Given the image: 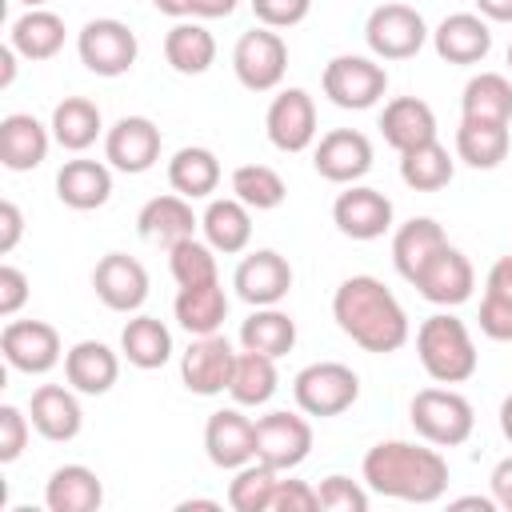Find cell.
<instances>
[{"label":"cell","mask_w":512,"mask_h":512,"mask_svg":"<svg viewBox=\"0 0 512 512\" xmlns=\"http://www.w3.org/2000/svg\"><path fill=\"white\" fill-rule=\"evenodd\" d=\"M408 420H412L416 436L436 448H456L476 428L472 400L460 396L456 388H420L408 404Z\"/></svg>","instance_id":"cell-4"},{"label":"cell","mask_w":512,"mask_h":512,"mask_svg":"<svg viewBox=\"0 0 512 512\" xmlns=\"http://www.w3.org/2000/svg\"><path fill=\"white\" fill-rule=\"evenodd\" d=\"M280 472L268 468L264 460H248L236 468V476L228 480V504L236 512H272V492H276Z\"/></svg>","instance_id":"cell-43"},{"label":"cell","mask_w":512,"mask_h":512,"mask_svg":"<svg viewBox=\"0 0 512 512\" xmlns=\"http://www.w3.org/2000/svg\"><path fill=\"white\" fill-rule=\"evenodd\" d=\"M488 488H492L496 504L512 512V456H504V460L492 468V476H488Z\"/></svg>","instance_id":"cell-52"},{"label":"cell","mask_w":512,"mask_h":512,"mask_svg":"<svg viewBox=\"0 0 512 512\" xmlns=\"http://www.w3.org/2000/svg\"><path fill=\"white\" fill-rule=\"evenodd\" d=\"M32 436V416H24L16 404H0V464L20 460Z\"/></svg>","instance_id":"cell-46"},{"label":"cell","mask_w":512,"mask_h":512,"mask_svg":"<svg viewBox=\"0 0 512 512\" xmlns=\"http://www.w3.org/2000/svg\"><path fill=\"white\" fill-rule=\"evenodd\" d=\"M428 36L432 32L412 4H380L364 20V40L376 60H412Z\"/></svg>","instance_id":"cell-8"},{"label":"cell","mask_w":512,"mask_h":512,"mask_svg":"<svg viewBox=\"0 0 512 512\" xmlns=\"http://www.w3.org/2000/svg\"><path fill=\"white\" fill-rule=\"evenodd\" d=\"M252 4V16L264 24V28H296L300 20H308L312 12V0H248Z\"/></svg>","instance_id":"cell-48"},{"label":"cell","mask_w":512,"mask_h":512,"mask_svg":"<svg viewBox=\"0 0 512 512\" xmlns=\"http://www.w3.org/2000/svg\"><path fill=\"white\" fill-rule=\"evenodd\" d=\"M232 196L244 200L252 212H272V208L284 204L288 184H284V176H280L276 168H268V164H240V168L232 172Z\"/></svg>","instance_id":"cell-42"},{"label":"cell","mask_w":512,"mask_h":512,"mask_svg":"<svg viewBox=\"0 0 512 512\" xmlns=\"http://www.w3.org/2000/svg\"><path fill=\"white\" fill-rule=\"evenodd\" d=\"M204 456L224 472H236L240 464L256 460V420H248L240 404L216 408L204 424Z\"/></svg>","instance_id":"cell-19"},{"label":"cell","mask_w":512,"mask_h":512,"mask_svg":"<svg viewBox=\"0 0 512 512\" xmlns=\"http://www.w3.org/2000/svg\"><path fill=\"white\" fill-rule=\"evenodd\" d=\"M104 504V484L88 464H60L44 484L48 512H96Z\"/></svg>","instance_id":"cell-29"},{"label":"cell","mask_w":512,"mask_h":512,"mask_svg":"<svg viewBox=\"0 0 512 512\" xmlns=\"http://www.w3.org/2000/svg\"><path fill=\"white\" fill-rule=\"evenodd\" d=\"M264 132L276 152H304L316 144V100L304 88H280L264 112Z\"/></svg>","instance_id":"cell-14"},{"label":"cell","mask_w":512,"mask_h":512,"mask_svg":"<svg viewBox=\"0 0 512 512\" xmlns=\"http://www.w3.org/2000/svg\"><path fill=\"white\" fill-rule=\"evenodd\" d=\"M192 508H208V512H216L220 504H216V500H180V512H192Z\"/></svg>","instance_id":"cell-60"},{"label":"cell","mask_w":512,"mask_h":512,"mask_svg":"<svg viewBox=\"0 0 512 512\" xmlns=\"http://www.w3.org/2000/svg\"><path fill=\"white\" fill-rule=\"evenodd\" d=\"M112 196V164L108 160H88V156H76V160H64L60 172H56V200L72 212H92V208H104Z\"/></svg>","instance_id":"cell-22"},{"label":"cell","mask_w":512,"mask_h":512,"mask_svg":"<svg viewBox=\"0 0 512 512\" xmlns=\"http://www.w3.org/2000/svg\"><path fill=\"white\" fill-rule=\"evenodd\" d=\"M432 48L448 64H480L492 52V28L480 12H452L432 28Z\"/></svg>","instance_id":"cell-23"},{"label":"cell","mask_w":512,"mask_h":512,"mask_svg":"<svg viewBox=\"0 0 512 512\" xmlns=\"http://www.w3.org/2000/svg\"><path fill=\"white\" fill-rule=\"evenodd\" d=\"M380 132L396 152H408L416 144L436 140V112L420 96H396L380 112Z\"/></svg>","instance_id":"cell-27"},{"label":"cell","mask_w":512,"mask_h":512,"mask_svg":"<svg viewBox=\"0 0 512 512\" xmlns=\"http://www.w3.org/2000/svg\"><path fill=\"white\" fill-rule=\"evenodd\" d=\"M320 88H324V96L336 108L364 112V108H372V104L384 100V92H388V68L376 56H352V52H344V56H332L324 64Z\"/></svg>","instance_id":"cell-6"},{"label":"cell","mask_w":512,"mask_h":512,"mask_svg":"<svg viewBox=\"0 0 512 512\" xmlns=\"http://www.w3.org/2000/svg\"><path fill=\"white\" fill-rule=\"evenodd\" d=\"M488 292H500V296L512 300V252L500 256V260L488 268Z\"/></svg>","instance_id":"cell-53"},{"label":"cell","mask_w":512,"mask_h":512,"mask_svg":"<svg viewBox=\"0 0 512 512\" xmlns=\"http://www.w3.org/2000/svg\"><path fill=\"white\" fill-rule=\"evenodd\" d=\"M316 500L324 512H368V484L332 472L316 484Z\"/></svg>","instance_id":"cell-45"},{"label":"cell","mask_w":512,"mask_h":512,"mask_svg":"<svg viewBox=\"0 0 512 512\" xmlns=\"http://www.w3.org/2000/svg\"><path fill=\"white\" fill-rule=\"evenodd\" d=\"M508 72H512V44H508Z\"/></svg>","instance_id":"cell-62"},{"label":"cell","mask_w":512,"mask_h":512,"mask_svg":"<svg viewBox=\"0 0 512 512\" xmlns=\"http://www.w3.org/2000/svg\"><path fill=\"white\" fill-rule=\"evenodd\" d=\"M28 416H32V428L52 440V444H68L80 436L84 428V408H80V392L72 384H40L32 392V404H28Z\"/></svg>","instance_id":"cell-21"},{"label":"cell","mask_w":512,"mask_h":512,"mask_svg":"<svg viewBox=\"0 0 512 512\" xmlns=\"http://www.w3.org/2000/svg\"><path fill=\"white\" fill-rule=\"evenodd\" d=\"M52 128L40 124L32 112H8L0 120V164L8 172H32L48 160Z\"/></svg>","instance_id":"cell-24"},{"label":"cell","mask_w":512,"mask_h":512,"mask_svg":"<svg viewBox=\"0 0 512 512\" xmlns=\"http://www.w3.org/2000/svg\"><path fill=\"white\" fill-rule=\"evenodd\" d=\"M276 388H280L276 360L264 356V352L240 348L236 352V368H232V384H228L232 404H240V408H264L276 396Z\"/></svg>","instance_id":"cell-38"},{"label":"cell","mask_w":512,"mask_h":512,"mask_svg":"<svg viewBox=\"0 0 512 512\" xmlns=\"http://www.w3.org/2000/svg\"><path fill=\"white\" fill-rule=\"evenodd\" d=\"M412 284H416V292H420L428 304H436V308H456V304L472 300L476 272H472V260H468L460 248L444 244V248L424 264V272H420Z\"/></svg>","instance_id":"cell-20"},{"label":"cell","mask_w":512,"mask_h":512,"mask_svg":"<svg viewBox=\"0 0 512 512\" xmlns=\"http://www.w3.org/2000/svg\"><path fill=\"white\" fill-rule=\"evenodd\" d=\"M240 8V0H192V20H220L232 16Z\"/></svg>","instance_id":"cell-54"},{"label":"cell","mask_w":512,"mask_h":512,"mask_svg":"<svg viewBox=\"0 0 512 512\" xmlns=\"http://www.w3.org/2000/svg\"><path fill=\"white\" fill-rule=\"evenodd\" d=\"M416 356L436 384H464L476 376V364H480L468 324L452 312H432L416 328Z\"/></svg>","instance_id":"cell-3"},{"label":"cell","mask_w":512,"mask_h":512,"mask_svg":"<svg viewBox=\"0 0 512 512\" xmlns=\"http://www.w3.org/2000/svg\"><path fill=\"white\" fill-rule=\"evenodd\" d=\"M240 348L280 360V356H288L296 348V320L280 304L252 308L248 320H240Z\"/></svg>","instance_id":"cell-35"},{"label":"cell","mask_w":512,"mask_h":512,"mask_svg":"<svg viewBox=\"0 0 512 512\" xmlns=\"http://www.w3.org/2000/svg\"><path fill=\"white\" fill-rule=\"evenodd\" d=\"M232 72L248 92H272L288 72V44L276 28H248L232 48Z\"/></svg>","instance_id":"cell-9"},{"label":"cell","mask_w":512,"mask_h":512,"mask_svg":"<svg viewBox=\"0 0 512 512\" xmlns=\"http://www.w3.org/2000/svg\"><path fill=\"white\" fill-rule=\"evenodd\" d=\"M316 508H320V500L308 480H276L272 512H316Z\"/></svg>","instance_id":"cell-49"},{"label":"cell","mask_w":512,"mask_h":512,"mask_svg":"<svg viewBox=\"0 0 512 512\" xmlns=\"http://www.w3.org/2000/svg\"><path fill=\"white\" fill-rule=\"evenodd\" d=\"M16 4H24V8H44L48 0H16Z\"/></svg>","instance_id":"cell-61"},{"label":"cell","mask_w":512,"mask_h":512,"mask_svg":"<svg viewBox=\"0 0 512 512\" xmlns=\"http://www.w3.org/2000/svg\"><path fill=\"white\" fill-rule=\"evenodd\" d=\"M476 12L488 24H512V0H476Z\"/></svg>","instance_id":"cell-55"},{"label":"cell","mask_w":512,"mask_h":512,"mask_svg":"<svg viewBox=\"0 0 512 512\" xmlns=\"http://www.w3.org/2000/svg\"><path fill=\"white\" fill-rule=\"evenodd\" d=\"M460 116L468 120H512V80L504 72H476L460 92Z\"/></svg>","instance_id":"cell-40"},{"label":"cell","mask_w":512,"mask_h":512,"mask_svg":"<svg viewBox=\"0 0 512 512\" xmlns=\"http://www.w3.org/2000/svg\"><path fill=\"white\" fill-rule=\"evenodd\" d=\"M64 36H68L64 20H60L56 12H48V8H28V12L16 16L12 28H8V44H12L24 60H32V64L52 60V56L64 48Z\"/></svg>","instance_id":"cell-33"},{"label":"cell","mask_w":512,"mask_h":512,"mask_svg":"<svg viewBox=\"0 0 512 512\" xmlns=\"http://www.w3.org/2000/svg\"><path fill=\"white\" fill-rule=\"evenodd\" d=\"M452 176H456V160L448 156V148L440 140H428V144L400 152V180L412 192H440L452 184Z\"/></svg>","instance_id":"cell-41"},{"label":"cell","mask_w":512,"mask_h":512,"mask_svg":"<svg viewBox=\"0 0 512 512\" xmlns=\"http://www.w3.org/2000/svg\"><path fill=\"white\" fill-rule=\"evenodd\" d=\"M392 216V200L368 184H344V192L332 200V224L348 240H380L392 228Z\"/></svg>","instance_id":"cell-16"},{"label":"cell","mask_w":512,"mask_h":512,"mask_svg":"<svg viewBox=\"0 0 512 512\" xmlns=\"http://www.w3.org/2000/svg\"><path fill=\"white\" fill-rule=\"evenodd\" d=\"M160 144H164V136L148 116H120L104 132V160L116 172L140 176L160 160Z\"/></svg>","instance_id":"cell-18"},{"label":"cell","mask_w":512,"mask_h":512,"mask_svg":"<svg viewBox=\"0 0 512 512\" xmlns=\"http://www.w3.org/2000/svg\"><path fill=\"white\" fill-rule=\"evenodd\" d=\"M200 232L220 256H236L252 240V208L236 196H216L200 212Z\"/></svg>","instance_id":"cell-28"},{"label":"cell","mask_w":512,"mask_h":512,"mask_svg":"<svg viewBox=\"0 0 512 512\" xmlns=\"http://www.w3.org/2000/svg\"><path fill=\"white\" fill-rule=\"evenodd\" d=\"M52 140L64 148V152H84L96 144V136L104 132V116L100 108L88 100V96H64L56 108H52Z\"/></svg>","instance_id":"cell-36"},{"label":"cell","mask_w":512,"mask_h":512,"mask_svg":"<svg viewBox=\"0 0 512 512\" xmlns=\"http://www.w3.org/2000/svg\"><path fill=\"white\" fill-rule=\"evenodd\" d=\"M500 432H504V440L512 444V392L500 400Z\"/></svg>","instance_id":"cell-59"},{"label":"cell","mask_w":512,"mask_h":512,"mask_svg":"<svg viewBox=\"0 0 512 512\" xmlns=\"http://www.w3.org/2000/svg\"><path fill=\"white\" fill-rule=\"evenodd\" d=\"M172 332H168V324L164 320H156V316H144V312H136L128 324H124V332H120V356L132 364V368H140V372H156V368H164L168 360H172Z\"/></svg>","instance_id":"cell-32"},{"label":"cell","mask_w":512,"mask_h":512,"mask_svg":"<svg viewBox=\"0 0 512 512\" xmlns=\"http://www.w3.org/2000/svg\"><path fill=\"white\" fill-rule=\"evenodd\" d=\"M168 184H172V192H180L188 200H208L220 188V160H216V152L204 148V144H184L168 160Z\"/></svg>","instance_id":"cell-37"},{"label":"cell","mask_w":512,"mask_h":512,"mask_svg":"<svg viewBox=\"0 0 512 512\" xmlns=\"http://www.w3.org/2000/svg\"><path fill=\"white\" fill-rule=\"evenodd\" d=\"M452 508H480V512H496L500 504H496V496H460V500H452Z\"/></svg>","instance_id":"cell-58"},{"label":"cell","mask_w":512,"mask_h":512,"mask_svg":"<svg viewBox=\"0 0 512 512\" xmlns=\"http://www.w3.org/2000/svg\"><path fill=\"white\" fill-rule=\"evenodd\" d=\"M16 48L12 44H4L0 48V88H12V80H16Z\"/></svg>","instance_id":"cell-56"},{"label":"cell","mask_w":512,"mask_h":512,"mask_svg":"<svg viewBox=\"0 0 512 512\" xmlns=\"http://www.w3.org/2000/svg\"><path fill=\"white\" fill-rule=\"evenodd\" d=\"M28 304V276L16 264H0V316L12 320Z\"/></svg>","instance_id":"cell-50"},{"label":"cell","mask_w":512,"mask_h":512,"mask_svg":"<svg viewBox=\"0 0 512 512\" xmlns=\"http://www.w3.org/2000/svg\"><path fill=\"white\" fill-rule=\"evenodd\" d=\"M332 320L352 344H360L364 352H376V356L400 352L412 336L404 304L376 276L340 280V288L332 292Z\"/></svg>","instance_id":"cell-1"},{"label":"cell","mask_w":512,"mask_h":512,"mask_svg":"<svg viewBox=\"0 0 512 512\" xmlns=\"http://www.w3.org/2000/svg\"><path fill=\"white\" fill-rule=\"evenodd\" d=\"M444 244H448V236H444V228H440L432 216H412V220H404V224L392 232V264H396V272L412 284V280L424 272V264H428Z\"/></svg>","instance_id":"cell-30"},{"label":"cell","mask_w":512,"mask_h":512,"mask_svg":"<svg viewBox=\"0 0 512 512\" xmlns=\"http://www.w3.org/2000/svg\"><path fill=\"white\" fill-rule=\"evenodd\" d=\"M64 380L80 396H104L120 380V356L104 340H76L64 352Z\"/></svg>","instance_id":"cell-26"},{"label":"cell","mask_w":512,"mask_h":512,"mask_svg":"<svg viewBox=\"0 0 512 512\" xmlns=\"http://www.w3.org/2000/svg\"><path fill=\"white\" fill-rule=\"evenodd\" d=\"M232 288L248 308H268L280 304L292 292V264L276 252V248H256L248 252L236 272H232Z\"/></svg>","instance_id":"cell-17"},{"label":"cell","mask_w":512,"mask_h":512,"mask_svg":"<svg viewBox=\"0 0 512 512\" xmlns=\"http://www.w3.org/2000/svg\"><path fill=\"white\" fill-rule=\"evenodd\" d=\"M92 288L108 312H140L148 300V268L128 252H108L92 268Z\"/></svg>","instance_id":"cell-15"},{"label":"cell","mask_w":512,"mask_h":512,"mask_svg":"<svg viewBox=\"0 0 512 512\" xmlns=\"http://www.w3.org/2000/svg\"><path fill=\"white\" fill-rule=\"evenodd\" d=\"M164 60L180 76H204L216 64V36L200 20H176L164 36Z\"/></svg>","instance_id":"cell-34"},{"label":"cell","mask_w":512,"mask_h":512,"mask_svg":"<svg viewBox=\"0 0 512 512\" xmlns=\"http://www.w3.org/2000/svg\"><path fill=\"white\" fill-rule=\"evenodd\" d=\"M232 368H236V348L228 336L220 332L192 336V344L180 356V384L192 396H220L232 384Z\"/></svg>","instance_id":"cell-12"},{"label":"cell","mask_w":512,"mask_h":512,"mask_svg":"<svg viewBox=\"0 0 512 512\" xmlns=\"http://www.w3.org/2000/svg\"><path fill=\"white\" fill-rule=\"evenodd\" d=\"M216 248L200 236H188V240H176L168 248V272L176 280V288H192V284H208V280H220V268H216Z\"/></svg>","instance_id":"cell-44"},{"label":"cell","mask_w":512,"mask_h":512,"mask_svg":"<svg viewBox=\"0 0 512 512\" xmlns=\"http://www.w3.org/2000/svg\"><path fill=\"white\" fill-rule=\"evenodd\" d=\"M152 4H156V12H164L172 20H188L192 16V0H152Z\"/></svg>","instance_id":"cell-57"},{"label":"cell","mask_w":512,"mask_h":512,"mask_svg":"<svg viewBox=\"0 0 512 512\" xmlns=\"http://www.w3.org/2000/svg\"><path fill=\"white\" fill-rule=\"evenodd\" d=\"M480 332L496 344H508L512 340V300L500 296V292H488L484 288V300H480V316H476Z\"/></svg>","instance_id":"cell-47"},{"label":"cell","mask_w":512,"mask_h":512,"mask_svg":"<svg viewBox=\"0 0 512 512\" xmlns=\"http://www.w3.org/2000/svg\"><path fill=\"white\" fill-rule=\"evenodd\" d=\"M508 124H492V120H468L460 116V128H456V156L468 164V168H500L504 156H508Z\"/></svg>","instance_id":"cell-39"},{"label":"cell","mask_w":512,"mask_h":512,"mask_svg":"<svg viewBox=\"0 0 512 512\" xmlns=\"http://www.w3.org/2000/svg\"><path fill=\"white\" fill-rule=\"evenodd\" d=\"M0 352H4L8 368L24 372V376H44L64 360L60 332L48 320H8L0 332Z\"/></svg>","instance_id":"cell-11"},{"label":"cell","mask_w":512,"mask_h":512,"mask_svg":"<svg viewBox=\"0 0 512 512\" xmlns=\"http://www.w3.org/2000/svg\"><path fill=\"white\" fill-rule=\"evenodd\" d=\"M312 168L328 184H360L372 172V140L360 128H332L312 144Z\"/></svg>","instance_id":"cell-13"},{"label":"cell","mask_w":512,"mask_h":512,"mask_svg":"<svg viewBox=\"0 0 512 512\" xmlns=\"http://www.w3.org/2000/svg\"><path fill=\"white\" fill-rule=\"evenodd\" d=\"M196 228H200V216L192 212V200L180 196V192L152 196V200L136 212V232H140V240L160 244V248H172L176 240L196 236Z\"/></svg>","instance_id":"cell-25"},{"label":"cell","mask_w":512,"mask_h":512,"mask_svg":"<svg viewBox=\"0 0 512 512\" xmlns=\"http://www.w3.org/2000/svg\"><path fill=\"white\" fill-rule=\"evenodd\" d=\"M312 452V424L304 412L272 408L256 416V460H264L276 472H292Z\"/></svg>","instance_id":"cell-10"},{"label":"cell","mask_w":512,"mask_h":512,"mask_svg":"<svg viewBox=\"0 0 512 512\" xmlns=\"http://www.w3.org/2000/svg\"><path fill=\"white\" fill-rule=\"evenodd\" d=\"M360 480L368 484V492L388 500L436 504L448 492V460L428 440H380L364 452Z\"/></svg>","instance_id":"cell-2"},{"label":"cell","mask_w":512,"mask_h":512,"mask_svg":"<svg viewBox=\"0 0 512 512\" xmlns=\"http://www.w3.org/2000/svg\"><path fill=\"white\" fill-rule=\"evenodd\" d=\"M292 400L304 416H340L360 400V376L340 360L304 364L292 380Z\"/></svg>","instance_id":"cell-5"},{"label":"cell","mask_w":512,"mask_h":512,"mask_svg":"<svg viewBox=\"0 0 512 512\" xmlns=\"http://www.w3.org/2000/svg\"><path fill=\"white\" fill-rule=\"evenodd\" d=\"M76 52L80 64L104 80H116L124 72H132L136 56H140V40L124 20L112 16H96L76 32Z\"/></svg>","instance_id":"cell-7"},{"label":"cell","mask_w":512,"mask_h":512,"mask_svg":"<svg viewBox=\"0 0 512 512\" xmlns=\"http://www.w3.org/2000/svg\"><path fill=\"white\" fill-rule=\"evenodd\" d=\"M20 232H24V212H20L12 200H4V204H0V252H4V256L20 244Z\"/></svg>","instance_id":"cell-51"},{"label":"cell","mask_w":512,"mask_h":512,"mask_svg":"<svg viewBox=\"0 0 512 512\" xmlns=\"http://www.w3.org/2000/svg\"><path fill=\"white\" fill-rule=\"evenodd\" d=\"M172 316H176V324L188 336H212V332H220L224 320H228V296H224L220 280L180 288L176 300H172Z\"/></svg>","instance_id":"cell-31"}]
</instances>
